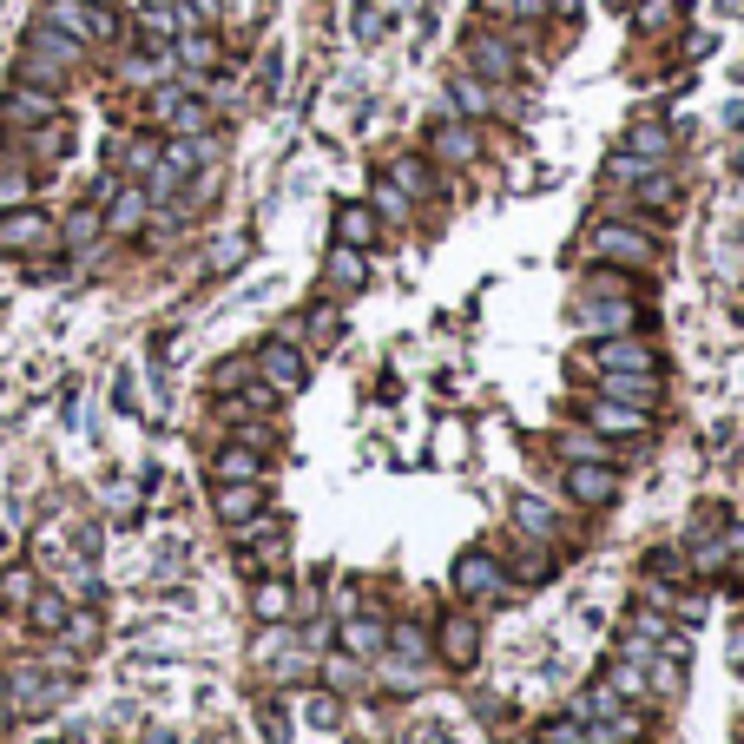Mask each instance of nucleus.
<instances>
[{"label": "nucleus", "mask_w": 744, "mask_h": 744, "mask_svg": "<svg viewBox=\"0 0 744 744\" xmlns=\"http://www.w3.org/2000/svg\"><path fill=\"white\" fill-rule=\"evenodd\" d=\"M257 363H264V376L277 382L284 396H297L303 382H310V369H303V356H297L290 343H264V349H257Z\"/></svg>", "instance_id": "1"}, {"label": "nucleus", "mask_w": 744, "mask_h": 744, "mask_svg": "<svg viewBox=\"0 0 744 744\" xmlns=\"http://www.w3.org/2000/svg\"><path fill=\"white\" fill-rule=\"evenodd\" d=\"M593 251H600V257H619V264H646V257H652V238H646V231H626V224H600V231H593Z\"/></svg>", "instance_id": "2"}, {"label": "nucleus", "mask_w": 744, "mask_h": 744, "mask_svg": "<svg viewBox=\"0 0 744 744\" xmlns=\"http://www.w3.org/2000/svg\"><path fill=\"white\" fill-rule=\"evenodd\" d=\"M567 488H573V501H586V507H606L619 494V481H613V468H600V461H580L567 475Z\"/></svg>", "instance_id": "3"}, {"label": "nucleus", "mask_w": 744, "mask_h": 744, "mask_svg": "<svg viewBox=\"0 0 744 744\" xmlns=\"http://www.w3.org/2000/svg\"><path fill=\"white\" fill-rule=\"evenodd\" d=\"M455 586L468 593V600H494V593H501V567H494L488 554H468L455 567Z\"/></svg>", "instance_id": "4"}, {"label": "nucleus", "mask_w": 744, "mask_h": 744, "mask_svg": "<svg viewBox=\"0 0 744 744\" xmlns=\"http://www.w3.org/2000/svg\"><path fill=\"white\" fill-rule=\"evenodd\" d=\"M47 211H14V218H0V244L7 251H33V244H47Z\"/></svg>", "instance_id": "5"}, {"label": "nucleus", "mask_w": 744, "mask_h": 744, "mask_svg": "<svg viewBox=\"0 0 744 744\" xmlns=\"http://www.w3.org/2000/svg\"><path fill=\"white\" fill-rule=\"evenodd\" d=\"M60 692H66V679L53 685L40 665H20V672H14V705H20V712H40V705H47V698H60Z\"/></svg>", "instance_id": "6"}, {"label": "nucleus", "mask_w": 744, "mask_h": 744, "mask_svg": "<svg viewBox=\"0 0 744 744\" xmlns=\"http://www.w3.org/2000/svg\"><path fill=\"white\" fill-rule=\"evenodd\" d=\"M606 396L613 402H652L659 396V376H652V369H606Z\"/></svg>", "instance_id": "7"}, {"label": "nucleus", "mask_w": 744, "mask_h": 744, "mask_svg": "<svg viewBox=\"0 0 744 744\" xmlns=\"http://www.w3.org/2000/svg\"><path fill=\"white\" fill-rule=\"evenodd\" d=\"M468 66H475V73H488V80H514L507 47H501V40H488V33H475V40H468Z\"/></svg>", "instance_id": "8"}, {"label": "nucleus", "mask_w": 744, "mask_h": 744, "mask_svg": "<svg viewBox=\"0 0 744 744\" xmlns=\"http://www.w3.org/2000/svg\"><path fill=\"white\" fill-rule=\"evenodd\" d=\"M343 646L356 652V659H376V652L389 646V633H382V619H343Z\"/></svg>", "instance_id": "9"}, {"label": "nucleus", "mask_w": 744, "mask_h": 744, "mask_svg": "<svg viewBox=\"0 0 744 744\" xmlns=\"http://www.w3.org/2000/svg\"><path fill=\"white\" fill-rule=\"evenodd\" d=\"M47 27H66V33H80V40H86V33H106V20H93L80 0H47Z\"/></svg>", "instance_id": "10"}, {"label": "nucleus", "mask_w": 744, "mask_h": 744, "mask_svg": "<svg viewBox=\"0 0 744 744\" xmlns=\"http://www.w3.org/2000/svg\"><path fill=\"white\" fill-rule=\"evenodd\" d=\"M336 238H343L349 251H363V244H376V218H369L363 205H343L336 211Z\"/></svg>", "instance_id": "11"}, {"label": "nucleus", "mask_w": 744, "mask_h": 744, "mask_svg": "<svg viewBox=\"0 0 744 744\" xmlns=\"http://www.w3.org/2000/svg\"><path fill=\"white\" fill-rule=\"evenodd\" d=\"M600 369H652V349L619 336V343H600Z\"/></svg>", "instance_id": "12"}, {"label": "nucleus", "mask_w": 744, "mask_h": 744, "mask_svg": "<svg viewBox=\"0 0 744 744\" xmlns=\"http://www.w3.org/2000/svg\"><path fill=\"white\" fill-rule=\"evenodd\" d=\"M211 475H218V481H257V475H264V461H257L251 448H224V455L211 461Z\"/></svg>", "instance_id": "13"}, {"label": "nucleus", "mask_w": 744, "mask_h": 744, "mask_svg": "<svg viewBox=\"0 0 744 744\" xmlns=\"http://www.w3.org/2000/svg\"><path fill=\"white\" fill-rule=\"evenodd\" d=\"M593 428H606V435H633V428H646V409H626V402H600V409H593Z\"/></svg>", "instance_id": "14"}, {"label": "nucleus", "mask_w": 744, "mask_h": 744, "mask_svg": "<svg viewBox=\"0 0 744 744\" xmlns=\"http://www.w3.org/2000/svg\"><path fill=\"white\" fill-rule=\"evenodd\" d=\"M442 652H448L455 665L475 659V619H448V626H442Z\"/></svg>", "instance_id": "15"}, {"label": "nucleus", "mask_w": 744, "mask_h": 744, "mask_svg": "<svg viewBox=\"0 0 744 744\" xmlns=\"http://www.w3.org/2000/svg\"><path fill=\"white\" fill-rule=\"evenodd\" d=\"M218 514H224V521H251V514H257V488H251V481H231V488L218 494Z\"/></svg>", "instance_id": "16"}, {"label": "nucleus", "mask_w": 744, "mask_h": 744, "mask_svg": "<svg viewBox=\"0 0 744 744\" xmlns=\"http://www.w3.org/2000/svg\"><path fill=\"white\" fill-rule=\"evenodd\" d=\"M106 218H112V231H139V218H145V191H119V198H112V211H106Z\"/></svg>", "instance_id": "17"}, {"label": "nucleus", "mask_w": 744, "mask_h": 744, "mask_svg": "<svg viewBox=\"0 0 744 744\" xmlns=\"http://www.w3.org/2000/svg\"><path fill=\"white\" fill-rule=\"evenodd\" d=\"M435 152H442V159H475V132L468 126H435Z\"/></svg>", "instance_id": "18"}, {"label": "nucleus", "mask_w": 744, "mask_h": 744, "mask_svg": "<svg viewBox=\"0 0 744 744\" xmlns=\"http://www.w3.org/2000/svg\"><path fill=\"white\" fill-rule=\"evenodd\" d=\"M448 93H455V106L468 112V119H481V112H494V93H488V86H475V80H468V73H461V80L448 86Z\"/></svg>", "instance_id": "19"}, {"label": "nucleus", "mask_w": 744, "mask_h": 744, "mask_svg": "<svg viewBox=\"0 0 744 744\" xmlns=\"http://www.w3.org/2000/svg\"><path fill=\"white\" fill-rule=\"evenodd\" d=\"M7 106H14V119H27V126H33V119H53V112H60V99H53V93H27V86H20Z\"/></svg>", "instance_id": "20"}, {"label": "nucleus", "mask_w": 744, "mask_h": 744, "mask_svg": "<svg viewBox=\"0 0 744 744\" xmlns=\"http://www.w3.org/2000/svg\"><path fill=\"white\" fill-rule=\"evenodd\" d=\"M330 284H336V290H356V284H363V257L349 251V244L330 257Z\"/></svg>", "instance_id": "21"}, {"label": "nucleus", "mask_w": 744, "mask_h": 744, "mask_svg": "<svg viewBox=\"0 0 744 744\" xmlns=\"http://www.w3.org/2000/svg\"><path fill=\"white\" fill-rule=\"evenodd\" d=\"M284 613H290V586L264 580V586H257V619H284Z\"/></svg>", "instance_id": "22"}, {"label": "nucleus", "mask_w": 744, "mask_h": 744, "mask_svg": "<svg viewBox=\"0 0 744 744\" xmlns=\"http://www.w3.org/2000/svg\"><path fill=\"white\" fill-rule=\"evenodd\" d=\"M633 159H665V126H633Z\"/></svg>", "instance_id": "23"}, {"label": "nucleus", "mask_w": 744, "mask_h": 744, "mask_svg": "<svg viewBox=\"0 0 744 744\" xmlns=\"http://www.w3.org/2000/svg\"><path fill=\"white\" fill-rule=\"evenodd\" d=\"M514 514H521V527H527V534L554 540V514H547V507H540V501H514Z\"/></svg>", "instance_id": "24"}, {"label": "nucleus", "mask_w": 744, "mask_h": 744, "mask_svg": "<svg viewBox=\"0 0 744 744\" xmlns=\"http://www.w3.org/2000/svg\"><path fill=\"white\" fill-rule=\"evenodd\" d=\"M27 613H33V626H40V633H53V626H66V606L53 600V593H40V600H27Z\"/></svg>", "instance_id": "25"}, {"label": "nucleus", "mask_w": 744, "mask_h": 744, "mask_svg": "<svg viewBox=\"0 0 744 744\" xmlns=\"http://www.w3.org/2000/svg\"><path fill=\"white\" fill-rule=\"evenodd\" d=\"M178 60H185V66H211V60H218V47H211L205 33H191L185 47H178Z\"/></svg>", "instance_id": "26"}, {"label": "nucleus", "mask_w": 744, "mask_h": 744, "mask_svg": "<svg viewBox=\"0 0 744 744\" xmlns=\"http://www.w3.org/2000/svg\"><path fill=\"white\" fill-rule=\"evenodd\" d=\"M20 198H27V172H7V165H0V211L20 205Z\"/></svg>", "instance_id": "27"}, {"label": "nucleus", "mask_w": 744, "mask_h": 744, "mask_svg": "<svg viewBox=\"0 0 744 744\" xmlns=\"http://www.w3.org/2000/svg\"><path fill=\"white\" fill-rule=\"evenodd\" d=\"M244 251H251L244 238H224L218 251H211V264H218V270H238V264H244Z\"/></svg>", "instance_id": "28"}, {"label": "nucleus", "mask_w": 744, "mask_h": 744, "mask_svg": "<svg viewBox=\"0 0 744 744\" xmlns=\"http://www.w3.org/2000/svg\"><path fill=\"white\" fill-rule=\"evenodd\" d=\"M494 14H521V20H540L547 14V0H488Z\"/></svg>", "instance_id": "29"}, {"label": "nucleus", "mask_w": 744, "mask_h": 744, "mask_svg": "<svg viewBox=\"0 0 744 744\" xmlns=\"http://www.w3.org/2000/svg\"><path fill=\"white\" fill-rule=\"evenodd\" d=\"M396 652H402V659H422V652H428V639H422V626H402V633H396Z\"/></svg>", "instance_id": "30"}, {"label": "nucleus", "mask_w": 744, "mask_h": 744, "mask_svg": "<svg viewBox=\"0 0 744 744\" xmlns=\"http://www.w3.org/2000/svg\"><path fill=\"white\" fill-rule=\"evenodd\" d=\"M336 718H343V705H336V698H310V725H317V731H330Z\"/></svg>", "instance_id": "31"}, {"label": "nucleus", "mask_w": 744, "mask_h": 744, "mask_svg": "<svg viewBox=\"0 0 744 744\" xmlns=\"http://www.w3.org/2000/svg\"><path fill=\"white\" fill-rule=\"evenodd\" d=\"M540 744H586V731H573L567 718H554V725L540 731Z\"/></svg>", "instance_id": "32"}, {"label": "nucleus", "mask_w": 744, "mask_h": 744, "mask_svg": "<svg viewBox=\"0 0 744 744\" xmlns=\"http://www.w3.org/2000/svg\"><path fill=\"white\" fill-rule=\"evenodd\" d=\"M93 231H99V218H93V211H80V218L66 224V238H73V244H86V238H93Z\"/></svg>", "instance_id": "33"}, {"label": "nucleus", "mask_w": 744, "mask_h": 744, "mask_svg": "<svg viewBox=\"0 0 744 744\" xmlns=\"http://www.w3.org/2000/svg\"><path fill=\"white\" fill-rule=\"evenodd\" d=\"M396 178H402V191H422V185H428V178H422V165H415V159H402V165H396Z\"/></svg>", "instance_id": "34"}, {"label": "nucleus", "mask_w": 744, "mask_h": 744, "mask_svg": "<svg viewBox=\"0 0 744 744\" xmlns=\"http://www.w3.org/2000/svg\"><path fill=\"white\" fill-rule=\"evenodd\" d=\"M376 205L389 211V218H402V191H396V185H376Z\"/></svg>", "instance_id": "35"}, {"label": "nucleus", "mask_w": 744, "mask_h": 744, "mask_svg": "<svg viewBox=\"0 0 744 744\" xmlns=\"http://www.w3.org/2000/svg\"><path fill=\"white\" fill-rule=\"evenodd\" d=\"M376 33H382V20L369 7H356V40H376Z\"/></svg>", "instance_id": "36"}, {"label": "nucleus", "mask_w": 744, "mask_h": 744, "mask_svg": "<svg viewBox=\"0 0 744 744\" xmlns=\"http://www.w3.org/2000/svg\"><path fill=\"white\" fill-rule=\"evenodd\" d=\"M310 330H317V336H323V343H330V336H336V330H343V323H336V317H330V310H317V317H310Z\"/></svg>", "instance_id": "37"}, {"label": "nucleus", "mask_w": 744, "mask_h": 744, "mask_svg": "<svg viewBox=\"0 0 744 744\" xmlns=\"http://www.w3.org/2000/svg\"><path fill=\"white\" fill-rule=\"evenodd\" d=\"M0 705H7V679H0Z\"/></svg>", "instance_id": "38"}, {"label": "nucleus", "mask_w": 744, "mask_h": 744, "mask_svg": "<svg viewBox=\"0 0 744 744\" xmlns=\"http://www.w3.org/2000/svg\"><path fill=\"white\" fill-rule=\"evenodd\" d=\"M86 7H106V0H86Z\"/></svg>", "instance_id": "39"}, {"label": "nucleus", "mask_w": 744, "mask_h": 744, "mask_svg": "<svg viewBox=\"0 0 744 744\" xmlns=\"http://www.w3.org/2000/svg\"><path fill=\"white\" fill-rule=\"evenodd\" d=\"M152 7H165V0H152Z\"/></svg>", "instance_id": "40"}]
</instances>
